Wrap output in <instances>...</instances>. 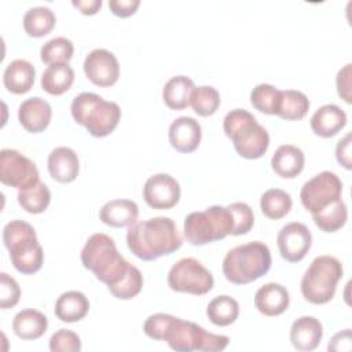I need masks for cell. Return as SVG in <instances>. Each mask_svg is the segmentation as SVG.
Segmentation results:
<instances>
[{"instance_id": "obj_1", "label": "cell", "mask_w": 352, "mask_h": 352, "mask_svg": "<svg viewBox=\"0 0 352 352\" xmlns=\"http://www.w3.org/2000/svg\"><path fill=\"white\" fill-rule=\"evenodd\" d=\"M129 250L143 261H153L182 248L183 238L170 217H151L136 221L126 231Z\"/></svg>"}, {"instance_id": "obj_2", "label": "cell", "mask_w": 352, "mask_h": 352, "mask_svg": "<svg viewBox=\"0 0 352 352\" xmlns=\"http://www.w3.org/2000/svg\"><path fill=\"white\" fill-rule=\"evenodd\" d=\"M80 257L84 268L94 272L96 279L107 286L117 283L131 265L118 253L114 239L103 232L92 234L87 239Z\"/></svg>"}, {"instance_id": "obj_3", "label": "cell", "mask_w": 352, "mask_h": 352, "mask_svg": "<svg viewBox=\"0 0 352 352\" xmlns=\"http://www.w3.org/2000/svg\"><path fill=\"white\" fill-rule=\"evenodd\" d=\"M223 129L242 158L257 160L268 150L270 135L267 129L245 109L228 111L223 120Z\"/></svg>"}, {"instance_id": "obj_4", "label": "cell", "mask_w": 352, "mask_h": 352, "mask_svg": "<svg viewBox=\"0 0 352 352\" xmlns=\"http://www.w3.org/2000/svg\"><path fill=\"white\" fill-rule=\"evenodd\" d=\"M271 252L260 241L248 242L228 250L223 260V274L234 285H248L271 268Z\"/></svg>"}, {"instance_id": "obj_5", "label": "cell", "mask_w": 352, "mask_h": 352, "mask_svg": "<svg viewBox=\"0 0 352 352\" xmlns=\"http://www.w3.org/2000/svg\"><path fill=\"white\" fill-rule=\"evenodd\" d=\"M70 113L73 120L95 138L110 135L121 118V109L116 102L104 100L94 92L77 95L70 104Z\"/></svg>"}, {"instance_id": "obj_6", "label": "cell", "mask_w": 352, "mask_h": 352, "mask_svg": "<svg viewBox=\"0 0 352 352\" xmlns=\"http://www.w3.org/2000/svg\"><path fill=\"white\" fill-rule=\"evenodd\" d=\"M3 242L18 272L33 275L43 267L44 252L32 224L23 220H11L3 228Z\"/></svg>"}, {"instance_id": "obj_7", "label": "cell", "mask_w": 352, "mask_h": 352, "mask_svg": "<svg viewBox=\"0 0 352 352\" xmlns=\"http://www.w3.org/2000/svg\"><path fill=\"white\" fill-rule=\"evenodd\" d=\"M162 341L177 352H219L230 344L227 336L209 333L204 327L173 315H170Z\"/></svg>"}, {"instance_id": "obj_8", "label": "cell", "mask_w": 352, "mask_h": 352, "mask_svg": "<svg viewBox=\"0 0 352 352\" xmlns=\"http://www.w3.org/2000/svg\"><path fill=\"white\" fill-rule=\"evenodd\" d=\"M342 278V264L338 258L323 254L312 260L301 279L302 297L316 305L329 302L337 290V283Z\"/></svg>"}, {"instance_id": "obj_9", "label": "cell", "mask_w": 352, "mask_h": 352, "mask_svg": "<svg viewBox=\"0 0 352 352\" xmlns=\"http://www.w3.org/2000/svg\"><path fill=\"white\" fill-rule=\"evenodd\" d=\"M183 231L188 243L202 246L231 235L232 217L227 208L213 205L202 212L187 214Z\"/></svg>"}, {"instance_id": "obj_10", "label": "cell", "mask_w": 352, "mask_h": 352, "mask_svg": "<svg viewBox=\"0 0 352 352\" xmlns=\"http://www.w3.org/2000/svg\"><path fill=\"white\" fill-rule=\"evenodd\" d=\"M212 272L194 257L176 261L168 272V286L173 292L204 296L213 289Z\"/></svg>"}, {"instance_id": "obj_11", "label": "cell", "mask_w": 352, "mask_h": 352, "mask_svg": "<svg viewBox=\"0 0 352 352\" xmlns=\"http://www.w3.org/2000/svg\"><path fill=\"white\" fill-rule=\"evenodd\" d=\"M342 182L330 170H323L305 182L300 191L302 206L311 213H318L341 198Z\"/></svg>"}, {"instance_id": "obj_12", "label": "cell", "mask_w": 352, "mask_h": 352, "mask_svg": "<svg viewBox=\"0 0 352 352\" xmlns=\"http://www.w3.org/2000/svg\"><path fill=\"white\" fill-rule=\"evenodd\" d=\"M0 182L4 186L25 190L40 182L36 164L12 148L0 151Z\"/></svg>"}, {"instance_id": "obj_13", "label": "cell", "mask_w": 352, "mask_h": 352, "mask_svg": "<svg viewBox=\"0 0 352 352\" xmlns=\"http://www.w3.org/2000/svg\"><path fill=\"white\" fill-rule=\"evenodd\" d=\"M276 245L283 260L289 263H298L311 249L312 235L305 224L292 221L283 226L278 232Z\"/></svg>"}, {"instance_id": "obj_14", "label": "cell", "mask_w": 352, "mask_h": 352, "mask_svg": "<svg viewBox=\"0 0 352 352\" xmlns=\"http://www.w3.org/2000/svg\"><path fill=\"white\" fill-rule=\"evenodd\" d=\"M82 67L87 78L102 88L114 85L120 77V65L116 55L104 48L92 50L85 56Z\"/></svg>"}, {"instance_id": "obj_15", "label": "cell", "mask_w": 352, "mask_h": 352, "mask_svg": "<svg viewBox=\"0 0 352 352\" xmlns=\"http://www.w3.org/2000/svg\"><path fill=\"white\" fill-rule=\"evenodd\" d=\"M143 198L153 209H170L180 199V184L168 173L153 175L143 186Z\"/></svg>"}, {"instance_id": "obj_16", "label": "cell", "mask_w": 352, "mask_h": 352, "mask_svg": "<svg viewBox=\"0 0 352 352\" xmlns=\"http://www.w3.org/2000/svg\"><path fill=\"white\" fill-rule=\"evenodd\" d=\"M170 146L179 153H192L198 148L202 138L199 122L192 117H179L169 125Z\"/></svg>"}, {"instance_id": "obj_17", "label": "cell", "mask_w": 352, "mask_h": 352, "mask_svg": "<svg viewBox=\"0 0 352 352\" xmlns=\"http://www.w3.org/2000/svg\"><path fill=\"white\" fill-rule=\"evenodd\" d=\"M51 117L52 109L50 103L40 96L29 98L18 107V120L23 129L30 133H38L47 129Z\"/></svg>"}, {"instance_id": "obj_18", "label": "cell", "mask_w": 352, "mask_h": 352, "mask_svg": "<svg viewBox=\"0 0 352 352\" xmlns=\"http://www.w3.org/2000/svg\"><path fill=\"white\" fill-rule=\"evenodd\" d=\"M289 292L280 283H265L258 287L254 294V307L265 316H278L283 314L289 308Z\"/></svg>"}, {"instance_id": "obj_19", "label": "cell", "mask_w": 352, "mask_h": 352, "mask_svg": "<svg viewBox=\"0 0 352 352\" xmlns=\"http://www.w3.org/2000/svg\"><path fill=\"white\" fill-rule=\"evenodd\" d=\"M48 172L59 183H72L80 170V161L76 151L70 147H55L48 155Z\"/></svg>"}, {"instance_id": "obj_20", "label": "cell", "mask_w": 352, "mask_h": 352, "mask_svg": "<svg viewBox=\"0 0 352 352\" xmlns=\"http://www.w3.org/2000/svg\"><path fill=\"white\" fill-rule=\"evenodd\" d=\"M323 337V326L315 316H300L290 327V342L297 351H314Z\"/></svg>"}, {"instance_id": "obj_21", "label": "cell", "mask_w": 352, "mask_h": 352, "mask_svg": "<svg viewBox=\"0 0 352 352\" xmlns=\"http://www.w3.org/2000/svg\"><path fill=\"white\" fill-rule=\"evenodd\" d=\"M309 125L315 135L333 138L346 125V114L337 104H323L314 113Z\"/></svg>"}, {"instance_id": "obj_22", "label": "cell", "mask_w": 352, "mask_h": 352, "mask_svg": "<svg viewBox=\"0 0 352 352\" xmlns=\"http://www.w3.org/2000/svg\"><path fill=\"white\" fill-rule=\"evenodd\" d=\"M304 164L305 157L302 150L293 144L279 146L271 158L272 170L283 179H294L298 176L304 169Z\"/></svg>"}, {"instance_id": "obj_23", "label": "cell", "mask_w": 352, "mask_h": 352, "mask_svg": "<svg viewBox=\"0 0 352 352\" xmlns=\"http://www.w3.org/2000/svg\"><path fill=\"white\" fill-rule=\"evenodd\" d=\"M138 216L139 208L136 202L131 199H111L106 202L99 212L102 223L114 228L131 227L136 223Z\"/></svg>"}, {"instance_id": "obj_24", "label": "cell", "mask_w": 352, "mask_h": 352, "mask_svg": "<svg viewBox=\"0 0 352 352\" xmlns=\"http://www.w3.org/2000/svg\"><path fill=\"white\" fill-rule=\"evenodd\" d=\"M34 66L25 59L10 62L3 73V84L11 94L22 95L32 89L34 84Z\"/></svg>"}, {"instance_id": "obj_25", "label": "cell", "mask_w": 352, "mask_h": 352, "mask_svg": "<svg viewBox=\"0 0 352 352\" xmlns=\"http://www.w3.org/2000/svg\"><path fill=\"white\" fill-rule=\"evenodd\" d=\"M89 311V301L84 293L69 290L62 293L55 301V316L66 323H74L85 318Z\"/></svg>"}, {"instance_id": "obj_26", "label": "cell", "mask_w": 352, "mask_h": 352, "mask_svg": "<svg viewBox=\"0 0 352 352\" xmlns=\"http://www.w3.org/2000/svg\"><path fill=\"white\" fill-rule=\"evenodd\" d=\"M47 327V316L33 308L19 311L12 320V330L22 340H37L45 334Z\"/></svg>"}, {"instance_id": "obj_27", "label": "cell", "mask_w": 352, "mask_h": 352, "mask_svg": "<svg viewBox=\"0 0 352 352\" xmlns=\"http://www.w3.org/2000/svg\"><path fill=\"white\" fill-rule=\"evenodd\" d=\"M309 110V99L305 94L296 89L279 92L275 116L286 121H298L305 117Z\"/></svg>"}, {"instance_id": "obj_28", "label": "cell", "mask_w": 352, "mask_h": 352, "mask_svg": "<svg viewBox=\"0 0 352 352\" xmlns=\"http://www.w3.org/2000/svg\"><path fill=\"white\" fill-rule=\"evenodd\" d=\"M194 88V81L190 77L175 76L164 85L162 99L169 109L183 110L190 106V98Z\"/></svg>"}, {"instance_id": "obj_29", "label": "cell", "mask_w": 352, "mask_h": 352, "mask_svg": "<svg viewBox=\"0 0 352 352\" xmlns=\"http://www.w3.org/2000/svg\"><path fill=\"white\" fill-rule=\"evenodd\" d=\"M41 88L50 95H62L70 89L74 82V70L69 63L48 66L41 76Z\"/></svg>"}, {"instance_id": "obj_30", "label": "cell", "mask_w": 352, "mask_h": 352, "mask_svg": "<svg viewBox=\"0 0 352 352\" xmlns=\"http://www.w3.org/2000/svg\"><path fill=\"white\" fill-rule=\"evenodd\" d=\"M56 18L51 8L38 6L29 8L23 15V29L30 37H44L55 28Z\"/></svg>"}, {"instance_id": "obj_31", "label": "cell", "mask_w": 352, "mask_h": 352, "mask_svg": "<svg viewBox=\"0 0 352 352\" xmlns=\"http://www.w3.org/2000/svg\"><path fill=\"white\" fill-rule=\"evenodd\" d=\"M239 315V304L230 296H217L206 307L208 319L220 327L232 324Z\"/></svg>"}, {"instance_id": "obj_32", "label": "cell", "mask_w": 352, "mask_h": 352, "mask_svg": "<svg viewBox=\"0 0 352 352\" xmlns=\"http://www.w3.org/2000/svg\"><path fill=\"white\" fill-rule=\"evenodd\" d=\"M292 205L293 201L290 194L282 188H270L263 192L260 198L261 213L271 220H279L285 217L290 212Z\"/></svg>"}, {"instance_id": "obj_33", "label": "cell", "mask_w": 352, "mask_h": 352, "mask_svg": "<svg viewBox=\"0 0 352 352\" xmlns=\"http://www.w3.org/2000/svg\"><path fill=\"white\" fill-rule=\"evenodd\" d=\"M18 204L22 206L23 210L32 214H38L45 212L51 202V191L43 182L36 183L34 186L18 190Z\"/></svg>"}, {"instance_id": "obj_34", "label": "cell", "mask_w": 352, "mask_h": 352, "mask_svg": "<svg viewBox=\"0 0 352 352\" xmlns=\"http://www.w3.org/2000/svg\"><path fill=\"white\" fill-rule=\"evenodd\" d=\"M314 223L323 232H336L342 228L348 219V209L345 202L340 198L323 210L312 214Z\"/></svg>"}, {"instance_id": "obj_35", "label": "cell", "mask_w": 352, "mask_h": 352, "mask_svg": "<svg viewBox=\"0 0 352 352\" xmlns=\"http://www.w3.org/2000/svg\"><path fill=\"white\" fill-rule=\"evenodd\" d=\"M220 94L210 85L195 87L190 98V106L192 107L194 113L201 117H209L214 114L220 107Z\"/></svg>"}, {"instance_id": "obj_36", "label": "cell", "mask_w": 352, "mask_h": 352, "mask_svg": "<svg viewBox=\"0 0 352 352\" xmlns=\"http://www.w3.org/2000/svg\"><path fill=\"white\" fill-rule=\"evenodd\" d=\"M73 54H74V45L66 37L51 38L45 44H43L40 50L41 60L48 66L69 63V60L73 58Z\"/></svg>"}, {"instance_id": "obj_37", "label": "cell", "mask_w": 352, "mask_h": 352, "mask_svg": "<svg viewBox=\"0 0 352 352\" xmlns=\"http://www.w3.org/2000/svg\"><path fill=\"white\" fill-rule=\"evenodd\" d=\"M143 287V275L135 265H129L125 275L114 285L107 286L109 292L120 300H131L136 297Z\"/></svg>"}, {"instance_id": "obj_38", "label": "cell", "mask_w": 352, "mask_h": 352, "mask_svg": "<svg viewBox=\"0 0 352 352\" xmlns=\"http://www.w3.org/2000/svg\"><path fill=\"white\" fill-rule=\"evenodd\" d=\"M279 92L280 89H278L271 84H265V82L258 84L250 92V103L256 110L264 114L275 116Z\"/></svg>"}, {"instance_id": "obj_39", "label": "cell", "mask_w": 352, "mask_h": 352, "mask_svg": "<svg viewBox=\"0 0 352 352\" xmlns=\"http://www.w3.org/2000/svg\"><path fill=\"white\" fill-rule=\"evenodd\" d=\"M232 217V231L231 235H245L254 224V214L252 208L245 202H234L227 206Z\"/></svg>"}, {"instance_id": "obj_40", "label": "cell", "mask_w": 352, "mask_h": 352, "mask_svg": "<svg viewBox=\"0 0 352 352\" xmlns=\"http://www.w3.org/2000/svg\"><path fill=\"white\" fill-rule=\"evenodd\" d=\"M50 349L52 352H78L81 351V340L77 333L59 329L50 338Z\"/></svg>"}, {"instance_id": "obj_41", "label": "cell", "mask_w": 352, "mask_h": 352, "mask_svg": "<svg viewBox=\"0 0 352 352\" xmlns=\"http://www.w3.org/2000/svg\"><path fill=\"white\" fill-rule=\"evenodd\" d=\"M0 307L1 309L12 308L18 304L21 297V289L18 282L7 272L0 274Z\"/></svg>"}, {"instance_id": "obj_42", "label": "cell", "mask_w": 352, "mask_h": 352, "mask_svg": "<svg viewBox=\"0 0 352 352\" xmlns=\"http://www.w3.org/2000/svg\"><path fill=\"white\" fill-rule=\"evenodd\" d=\"M170 319L169 314H154L150 315L144 323H143V331L147 337L157 340V341H162L168 322Z\"/></svg>"}, {"instance_id": "obj_43", "label": "cell", "mask_w": 352, "mask_h": 352, "mask_svg": "<svg viewBox=\"0 0 352 352\" xmlns=\"http://www.w3.org/2000/svg\"><path fill=\"white\" fill-rule=\"evenodd\" d=\"M351 63L345 65L338 73L336 78V85H337V92L341 99H344L346 103H351Z\"/></svg>"}, {"instance_id": "obj_44", "label": "cell", "mask_w": 352, "mask_h": 352, "mask_svg": "<svg viewBox=\"0 0 352 352\" xmlns=\"http://www.w3.org/2000/svg\"><path fill=\"white\" fill-rule=\"evenodd\" d=\"M139 0H109V7L116 16L128 18L139 8Z\"/></svg>"}, {"instance_id": "obj_45", "label": "cell", "mask_w": 352, "mask_h": 352, "mask_svg": "<svg viewBox=\"0 0 352 352\" xmlns=\"http://www.w3.org/2000/svg\"><path fill=\"white\" fill-rule=\"evenodd\" d=\"M336 158L337 162L345 169H352V158H351V133H346L342 139L338 140L336 146Z\"/></svg>"}, {"instance_id": "obj_46", "label": "cell", "mask_w": 352, "mask_h": 352, "mask_svg": "<svg viewBox=\"0 0 352 352\" xmlns=\"http://www.w3.org/2000/svg\"><path fill=\"white\" fill-rule=\"evenodd\" d=\"M349 351L351 349V329H345L337 333L329 342V351Z\"/></svg>"}, {"instance_id": "obj_47", "label": "cell", "mask_w": 352, "mask_h": 352, "mask_svg": "<svg viewBox=\"0 0 352 352\" xmlns=\"http://www.w3.org/2000/svg\"><path fill=\"white\" fill-rule=\"evenodd\" d=\"M72 6L78 8L81 14L84 15H95L100 7H102V0H82V1H72Z\"/></svg>"}]
</instances>
